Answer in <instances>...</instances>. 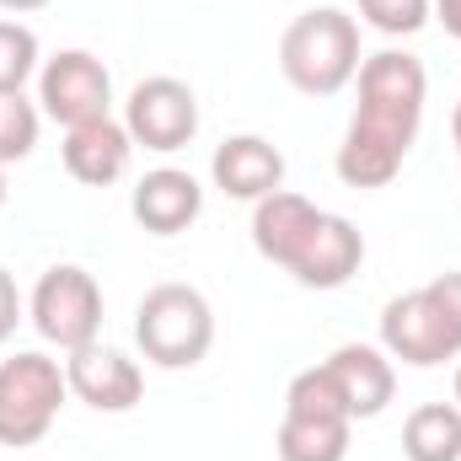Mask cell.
<instances>
[{"label":"cell","instance_id":"1","mask_svg":"<svg viewBox=\"0 0 461 461\" xmlns=\"http://www.w3.org/2000/svg\"><path fill=\"white\" fill-rule=\"evenodd\" d=\"M359 108L348 118V134L339 145V177L348 188H386L424 123V103H429V76L424 59L408 49H381L359 59Z\"/></svg>","mask_w":461,"mask_h":461},{"label":"cell","instance_id":"2","mask_svg":"<svg viewBox=\"0 0 461 461\" xmlns=\"http://www.w3.org/2000/svg\"><path fill=\"white\" fill-rule=\"evenodd\" d=\"M252 247L285 274H295V285L306 290H344L365 263L359 226L333 210H317L290 188L252 204Z\"/></svg>","mask_w":461,"mask_h":461},{"label":"cell","instance_id":"3","mask_svg":"<svg viewBox=\"0 0 461 461\" xmlns=\"http://www.w3.org/2000/svg\"><path fill=\"white\" fill-rule=\"evenodd\" d=\"M381 348L413 370L461 359V268L435 274L408 295H392L381 306Z\"/></svg>","mask_w":461,"mask_h":461},{"label":"cell","instance_id":"4","mask_svg":"<svg viewBox=\"0 0 461 461\" xmlns=\"http://www.w3.org/2000/svg\"><path fill=\"white\" fill-rule=\"evenodd\" d=\"M359 22L339 5L301 11L279 38V70L301 97H339L359 76Z\"/></svg>","mask_w":461,"mask_h":461},{"label":"cell","instance_id":"5","mask_svg":"<svg viewBox=\"0 0 461 461\" xmlns=\"http://www.w3.org/2000/svg\"><path fill=\"white\" fill-rule=\"evenodd\" d=\"M134 344L161 370H194L215 348V312L194 285H156L134 306Z\"/></svg>","mask_w":461,"mask_h":461},{"label":"cell","instance_id":"6","mask_svg":"<svg viewBox=\"0 0 461 461\" xmlns=\"http://www.w3.org/2000/svg\"><path fill=\"white\" fill-rule=\"evenodd\" d=\"M348 435H354V419H348L339 386L328 381V370L322 365L301 370L285 386V419L274 435L279 461H344Z\"/></svg>","mask_w":461,"mask_h":461},{"label":"cell","instance_id":"7","mask_svg":"<svg viewBox=\"0 0 461 461\" xmlns=\"http://www.w3.org/2000/svg\"><path fill=\"white\" fill-rule=\"evenodd\" d=\"M65 397H70L65 365L49 359L43 348H16L11 359H0V446L11 451L38 446L54 429Z\"/></svg>","mask_w":461,"mask_h":461},{"label":"cell","instance_id":"8","mask_svg":"<svg viewBox=\"0 0 461 461\" xmlns=\"http://www.w3.org/2000/svg\"><path fill=\"white\" fill-rule=\"evenodd\" d=\"M27 322L38 328V339L65 354L97 344L103 333V285L81 268V263H54L38 274L32 295H27Z\"/></svg>","mask_w":461,"mask_h":461},{"label":"cell","instance_id":"9","mask_svg":"<svg viewBox=\"0 0 461 461\" xmlns=\"http://www.w3.org/2000/svg\"><path fill=\"white\" fill-rule=\"evenodd\" d=\"M38 108L43 118L76 129L92 118H113V76L97 54L86 49H59L54 59L38 65Z\"/></svg>","mask_w":461,"mask_h":461},{"label":"cell","instance_id":"10","mask_svg":"<svg viewBox=\"0 0 461 461\" xmlns=\"http://www.w3.org/2000/svg\"><path fill=\"white\" fill-rule=\"evenodd\" d=\"M123 129H129L134 145H145L156 156H172V150L194 145V134H199L194 86L177 81V76H145L123 103Z\"/></svg>","mask_w":461,"mask_h":461},{"label":"cell","instance_id":"11","mask_svg":"<svg viewBox=\"0 0 461 461\" xmlns=\"http://www.w3.org/2000/svg\"><path fill=\"white\" fill-rule=\"evenodd\" d=\"M65 381H70V397H81L97 413H129L145 397V370L123 348H108V344L76 348L65 359Z\"/></svg>","mask_w":461,"mask_h":461},{"label":"cell","instance_id":"12","mask_svg":"<svg viewBox=\"0 0 461 461\" xmlns=\"http://www.w3.org/2000/svg\"><path fill=\"white\" fill-rule=\"evenodd\" d=\"M322 370L339 386L348 419H381L386 402L397 397V365L381 344H339L322 359Z\"/></svg>","mask_w":461,"mask_h":461},{"label":"cell","instance_id":"13","mask_svg":"<svg viewBox=\"0 0 461 461\" xmlns=\"http://www.w3.org/2000/svg\"><path fill=\"white\" fill-rule=\"evenodd\" d=\"M210 177H215V188L226 199L258 204V199H268V194L285 188V156L263 134H230V140L215 145V156H210Z\"/></svg>","mask_w":461,"mask_h":461},{"label":"cell","instance_id":"14","mask_svg":"<svg viewBox=\"0 0 461 461\" xmlns=\"http://www.w3.org/2000/svg\"><path fill=\"white\" fill-rule=\"evenodd\" d=\"M129 215L150 236H177L204 215V183L183 167H156L134 183L129 194Z\"/></svg>","mask_w":461,"mask_h":461},{"label":"cell","instance_id":"15","mask_svg":"<svg viewBox=\"0 0 461 461\" xmlns=\"http://www.w3.org/2000/svg\"><path fill=\"white\" fill-rule=\"evenodd\" d=\"M65 172L86 188H108L129 172V156H134V140L123 129V118H92V123H76L65 129Z\"/></svg>","mask_w":461,"mask_h":461},{"label":"cell","instance_id":"16","mask_svg":"<svg viewBox=\"0 0 461 461\" xmlns=\"http://www.w3.org/2000/svg\"><path fill=\"white\" fill-rule=\"evenodd\" d=\"M402 456L408 461H461V408L456 402H424L402 424Z\"/></svg>","mask_w":461,"mask_h":461},{"label":"cell","instance_id":"17","mask_svg":"<svg viewBox=\"0 0 461 461\" xmlns=\"http://www.w3.org/2000/svg\"><path fill=\"white\" fill-rule=\"evenodd\" d=\"M43 65V49H38V32L0 16V92H22Z\"/></svg>","mask_w":461,"mask_h":461},{"label":"cell","instance_id":"18","mask_svg":"<svg viewBox=\"0 0 461 461\" xmlns=\"http://www.w3.org/2000/svg\"><path fill=\"white\" fill-rule=\"evenodd\" d=\"M38 123H43V108L38 103H27L22 92H0V167L32 156Z\"/></svg>","mask_w":461,"mask_h":461},{"label":"cell","instance_id":"19","mask_svg":"<svg viewBox=\"0 0 461 461\" xmlns=\"http://www.w3.org/2000/svg\"><path fill=\"white\" fill-rule=\"evenodd\" d=\"M359 16L386 38H413L429 27V0H359Z\"/></svg>","mask_w":461,"mask_h":461},{"label":"cell","instance_id":"20","mask_svg":"<svg viewBox=\"0 0 461 461\" xmlns=\"http://www.w3.org/2000/svg\"><path fill=\"white\" fill-rule=\"evenodd\" d=\"M22 290H16V279H11V268H0V344H11V333H16V322H22Z\"/></svg>","mask_w":461,"mask_h":461},{"label":"cell","instance_id":"21","mask_svg":"<svg viewBox=\"0 0 461 461\" xmlns=\"http://www.w3.org/2000/svg\"><path fill=\"white\" fill-rule=\"evenodd\" d=\"M429 22H440V27L461 43V0H429Z\"/></svg>","mask_w":461,"mask_h":461},{"label":"cell","instance_id":"22","mask_svg":"<svg viewBox=\"0 0 461 461\" xmlns=\"http://www.w3.org/2000/svg\"><path fill=\"white\" fill-rule=\"evenodd\" d=\"M49 0H0V11H11V16H27V11H43Z\"/></svg>","mask_w":461,"mask_h":461},{"label":"cell","instance_id":"23","mask_svg":"<svg viewBox=\"0 0 461 461\" xmlns=\"http://www.w3.org/2000/svg\"><path fill=\"white\" fill-rule=\"evenodd\" d=\"M451 140H456V156H461V103H456V113H451Z\"/></svg>","mask_w":461,"mask_h":461},{"label":"cell","instance_id":"24","mask_svg":"<svg viewBox=\"0 0 461 461\" xmlns=\"http://www.w3.org/2000/svg\"><path fill=\"white\" fill-rule=\"evenodd\" d=\"M5 199H11V188H5V167H0V210H5Z\"/></svg>","mask_w":461,"mask_h":461},{"label":"cell","instance_id":"25","mask_svg":"<svg viewBox=\"0 0 461 461\" xmlns=\"http://www.w3.org/2000/svg\"><path fill=\"white\" fill-rule=\"evenodd\" d=\"M451 386H456V408H461V365H456V381H451Z\"/></svg>","mask_w":461,"mask_h":461}]
</instances>
